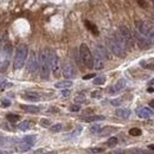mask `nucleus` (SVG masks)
Segmentation results:
<instances>
[{
	"instance_id": "22",
	"label": "nucleus",
	"mask_w": 154,
	"mask_h": 154,
	"mask_svg": "<svg viewBox=\"0 0 154 154\" xmlns=\"http://www.w3.org/2000/svg\"><path fill=\"white\" fill-rule=\"evenodd\" d=\"M116 131V128L115 127H104V128H102L101 129V135L102 136H104V135H107V134H110V133H113V132H115Z\"/></svg>"
},
{
	"instance_id": "48",
	"label": "nucleus",
	"mask_w": 154,
	"mask_h": 154,
	"mask_svg": "<svg viewBox=\"0 0 154 154\" xmlns=\"http://www.w3.org/2000/svg\"><path fill=\"white\" fill-rule=\"evenodd\" d=\"M149 84H151V85H153V84H154V78H153V79L151 81V82H149Z\"/></svg>"
},
{
	"instance_id": "3",
	"label": "nucleus",
	"mask_w": 154,
	"mask_h": 154,
	"mask_svg": "<svg viewBox=\"0 0 154 154\" xmlns=\"http://www.w3.org/2000/svg\"><path fill=\"white\" fill-rule=\"evenodd\" d=\"M27 52L29 49L25 44H20L17 50H15V56H14V61H13V68L15 70H19L24 67V64L26 62L27 58Z\"/></svg>"
},
{
	"instance_id": "10",
	"label": "nucleus",
	"mask_w": 154,
	"mask_h": 154,
	"mask_svg": "<svg viewBox=\"0 0 154 154\" xmlns=\"http://www.w3.org/2000/svg\"><path fill=\"white\" fill-rule=\"evenodd\" d=\"M62 74L65 78H74L76 76V69L74 67V64L71 62H65L63 64V68H62Z\"/></svg>"
},
{
	"instance_id": "12",
	"label": "nucleus",
	"mask_w": 154,
	"mask_h": 154,
	"mask_svg": "<svg viewBox=\"0 0 154 154\" xmlns=\"http://www.w3.org/2000/svg\"><path fill=\"white\" fill-rule=\"evenodd\" d=\"M136 114L137 116H140L142 119H147L154 115V111L151 110L149 108H146V107H141V108H137L136 109Z\"/></svg>"
},
{
	"instance_id": "9",
	"label": "nucleus",
	"mask_w": 154,
	"mask_h": 154,
	"mask_svg": "<svg viewBox=\"0 0 154 154\" xmlns=\"http://www.w3.org/2000/svg\"><path fill=\"white\" fill-rule=\"evenodd\" d=\"M27 70L31 74H35V72L39 69V59H38V56L36 55V52H32L29 57L27 61Z\"/></svg>"
},
{
	"instance_id": "13",
	"label": "nucleus",
	"mask_w": 154,
	"mask_h": 154,
	"mask_svg": "<svg viewBox=\"0 0 154 154\" xmlns=\"http://www.w3.org/2000/svg\"><path fill=\"white\" fill-rule=\"evenodd\" d=\"M125 87H126V81H125L123 78H121V79L117 81L116 84H115L114 87H111V88L109 89V93H110V94H115V93H117V91H120V90H122Z\"/></svg>"
},
{
	"instance_id": "18",
	"label": "nucleus",
	"mask_w": 154,
	"mask_h": 154,
	"mask_svg": "<svg viewBox=\"0 0 154 154\" xmlns=\"http://www.w3.org/2000/svg\"><path fill=\"white\" fill-rule=\"evenodd\" d=\"M32 146H33L32 143H29V142H24V141H21V142H20V145L18 146V151H19V152H21V153L27 152V151H30V149H31Z\"/></svg>"
},
{
	"instance_id": "31",
	"label": "nucleus",
	"mask_w": 154,
	"mask_h": 154,
	"mask_svg": "<svg viewBox=\"0 0 154 154\" xmlns=\"http://www.w3.org/2000/svg\"><path fill=\"white\" fill-rule=\"evenodd\" d=\"M40 126L42 127H50L51 126V121L47 119H42L40 120Z\"/></svg>"
},
{
	"instance_id": "11",
	"label": "nucleus",
	"mask_w": 154,
	"mask_h": 154,
	"mask_svg": "<svg viewBox=\"0 0 154 154\" xmlns=\"http://www.w3.org/2000/svg\"><path fill=\"white\" fill-rule=\"evenodd\" d=\"M103 67H104V58L95 51L93 56V68H95L96 70H101L103 69Z\"/></svg>"
},
{
	"instance_id": "14",
	"label": "nucleus",
	"mask_w": 154,
	"mask_h": 154,
	"mask_svg": "<svg viewBox=\"0 0 154 154\" xmlns=\"http://www.w3.org/2000/svg\"><path fill=\"white\" fill-rule=\"evenodd\" d=\"M24 99H26L29 101H32V102H36V101H39L40 100V95L38 93L27 91V93L24 94Z\"/></svg>"
},
{
	"instance_id": "34",
	"label": "nucleus",
	"mask_w": 154,
	"mask_h": 154,
	"mask_svg": "<svg viewBox=\"0 0 154 154\" xmlns=\"http://www.w3.org/2000/svg\"><path fill=\"white\" fill-rule=\"evenodd\" d=\"M141 64H142V67L147 68V69H149V70H154V63H149V64H146L145 62H142Z\"/></svg>"
},
{
	"instance_id": "15",
	"label": "nucleus",
	"mask_w": 154,
	"mask_h": 154,
	"mask_svg": "<svg viewBox=\"0 0 154 154\" xmlns=\"http://www.w3.org/2000/svg\"><path fill=\"white\" fill-rule=\"evenodd\" d=\"M116 116L119 117H122V119H128L131 116V110L127 109V108H121V109H117L116 110Z\"/></svg>"
},
{
	"instance_id": "21",
	"label": "nucleus",
	"mask_w": 154,
	"mask_h": 154,
	"mask_svg": "<svg viewBox=\"0 0 154 154\" xmlns=\"http://www.w3.org/2000/svg\"><path fill=\"white\" fill-rule=\"evenodd\" d=\"M72 85V82L69 79H65V81H59V82H57L55 84L56 88H70Z\"/></svg>"
},
{
	"instance_id": "5",
	"label": "nucleus",
	"mask_w": 154,
	"mask_h": 154,
	"mask_svg": "<svg viewBox=\"0 0 154 154\" xmlns=\"http://www.w3.org/2000/svg\"><path fill=\"white\" fill-rule=\"evenodd\" d=\"M79 57L87 68H93V55H91L90 49L84 43L81 44L79 46Z\"/></svg>"
},
{
	"instance_id": "41",
	"label": "nucleus",
	"mask_w": 154,
	"mask_h": 154,
	"mask_svg": "<svg viewBox=\"0 0 154 154\" xmlns=\"http://www.w3.org/2000/svg\"><path fill=\"white\" fill-rule=\"evenodd\" d=\"M62 96H69L70 95V90H67V89H65V90H62Z\"/></svg>"
},
{
	"instance_id": "26",
	"label": "nucleus",
	"mask_w": 154,
	"mask_h": 154,
	"mask_svg": "<svg viewBox=\"0 0 154 154\" xmlns=\"http://www.w3.org/2000/svg\"><path fill=\"white\" fill-rule=\"evenodd\" d=\"M7 120L11 121V122H17V121L20 120V116L19 115H14V114H7Z\"/></svg>"
},
{
	"instance_id": "36",
	"label": "nucleus",
	"mask_w": 154,
	"mask_h": 154,
	"mask_svg": "<svg viewBox=\"0 0 154 154\" xmlns=\"http://www.w3.org/2000/svg\"><path fill=\"white\" fill-rule=\"evenodd\" d=\"M136 3L139 4V5L142 7V9H146V7H147V4H146L145 0H136Z\"/></svg>"
},
{
	"instance_id": "28",
	"label": "nucleus",
	"mask_w": 154,
	"mask_h": 154,
	"mask_svg": "<svg viewBox=\"0 0 154 154\" xmlns=\"http://www.w3.org/2000/svg\"><path fill=\"white\" fill-rule=\"evenodd\" d=\"M51 132L52 133H58V132H61L62 131V125L61 123H57V125H53V126H51Z\"/></svg>"
},
{
	"instance_id": "30",
	"label": "nucleus",
	"mask_w": 154,
	"mask_h": 154,
	"mask_svg": "<svg viewBox=\"0 0 154 154\" xmlns=\"http://www.w3.org/2000/svg\"><path fill=\"white\" fill-rule=\"evenodd\" d=\"M81 131H82V127H81V126L76 127V129H75V131L72 132L71 134H69V135H68V137H75V136H77V135L81 133Z\"/></svg>"
},
{
	"instance_id": "16",
	"label": "nucleus",
	"mask_w": 154,
	"mask_h": 154,
	"mask_svg": "<svg viewBox=\"0 0 154 154\" xmlns=\"http://www.w3.org/2000/svg\"><path fill=\"white\" fill-rule=\"evenodd\" d=\"M97 53H99L100 56H102V57L104 58V59H108L109 58V56H108V52H107V50L104 49V46H102V45H96V50H95Z\"/></svg>"
},
{
	"instance_id": "45",
	"label": "nucleus",
	"mask_w": 154,
	"mask_h": 154,
	"mask_svg": "<svg viewBox=\"0 0 154 154\" xmlns=\"http://www.w3.org/2000/svg\"><path fill=\"white\" fill-rule=\"evenodd\" d=\"M147 91H148V93H153V91H154V89H153V88H148V89H147Z\"/></svg>"
},
{
	"instance_id": "39",
	"label": "nucleus",
	"mask_w": 154,
	"mask_h": 154,
	"mask_svg": "<svg viewBox=\"0 0 154 154\" xmlns=\"http://www.w3.org/2000/svg\"><path fill=\"white\" fill-rule=\"evenodd\" d=\"M79 109H81V107L78 106V104H75V106H71L70 107V110L71 111H78Z\"/></svg>"
},
{
	"instance_id": "44",
	"label": "nucleus",
	"mask_w": 154,
	"mask_h": 154,
	"mask_svg": "<svg viewBox=\"0 0 154 154\" xmlns=\"http://www.w3.org/2000/svg\"><path fill=\"white\" fill-rule=\"evenodd\" d=\"M149 107H151L152 109H154V100H152V101L149 102Z\"/></svg>"
},
{
	"instance_id": "8",
	"label": "nucleus",
	"mask_w": 154,
	"mask_h": 154,
	"mask_svg": "<svg viewBox=\"0 0 154 154\" xmlns=\"http://www.w3.org/2000/svg\"><path fill=\"white\" fill-rule=\"evenodd\" d=\"M133 37H134V40L136 42V44L139 45L140 49H143V50H147V49L151 47V40L148 38H146L143 35H141L140 32L135 31L133 33Z\"/></svg>"
},
{
	"instance_id": "37",
	"label": "nucleus",
	"mask_w": 154,
	"mask_h": 154,
	"mask_svg": "<svg viewBox=\"0 0 154 154\" xmlns=\"http://www.w3.org/2000/svg\"><path fill=\"white\" fill-rule=\"evenodd\" d=\"M113 106H120L121 104V100L120 99H115V100H111V102H110Z\"/></svg>"
},
{
	"instance_id": "32",
	"label": "nucleus",
	"mask_w": 154,
	"mask_h": 154,
	"mask_svg": "<svg viewBox=\"0 0 154 154\" xmlns=\"http://www.w3.org/2000/svg\"><path fill=\"white\" fill-rule=\"evenodd\" d=\"M84 101H85L84 95H79V96H76V97H75V102H76V103H83Z\"/></svg>"
},
{
	"instance_id": "20",
	"label": "nucleus",
	"mask_w": 154,
	"mask_h": 154,
	"mask_svg": "<svg viewBox=\"0 0 154 154\" xmlns=\"http://www.w3.org/2000/svg\"><path fill=\"white\" fill-rule=\"evenodd\" d=\"M102 120H104V116L102 115H93L83 117V121H85V122H95V121H102Z\"/></svg>"
},
{
	"instance_id": "25",
	"label": "nucleus",
	"mask_w": 154,
	"mask_h": 154,
	"mask_svg": "<svg viewBox=\"0 0 154 154\" xmlns=\"http://www.w3.org/2000/svg\"><path fill=\"white\" fill-rule=\"evenodd\" d=\"M104 82H106V77H104V76L95 77V79H94V84H96V85H101V84H103Z\"/></svg>"
},
{
	"instance_id": "4",
	"label": "nucleus",
	"mask_w": 154,
	"mask_h": 154,
	"mask_svg": "<svg viewBox=\"0 0 154 154\" xmlns=\"http://www.w3.org/2000/svg\"><path fill=\"white\" fill-rule=\"evenodd\" d=\"M11 52H12V47L11 44L9 43H6L3 47H0V72L6 71L7 67H9Z\"/></svg>"
},
{
	"instance_id": "2",
	"label": "nucleus",
	"mask_w": 154,
	"mask_h": 154,
	"mask_svg": "<svg viewBox=\"0 0 154 154\" xmlns=\"http://www.w3.org/2000/svg\"><path fill=\"white\" fill-rule=\"evenodd\" d=\"M39 59V69H40V77L47 79L50 75V63H49V50H42L38 55Z\"/></svg>"
},
{
	"instance_id": "35",
	"label": "nucleus",
	"mask_w": 154,
	"mask_h": 154,
	"mask_svg": "<svg viewBox=\"0 0 154 154\" xmlns=\"http://www.w3.org/2000/svg\"><path fill=\"white\" fill-rule=\"evenodd\" d=\"M10 104H11V102L9 100H6V99H3L1 100V106L3 107H10Z\"/></svg>"
},
{
	"instance_id": "29",
	"label": "nucleus",
	"mask_w": 154,
	"mask_h": 154,
	"mask_svg": "<svg viewBox=\"0 0 154 154\" xmlns=\"http://www.w3.org/2000/svg\"><path fill=\"white\" fill-rule=\"evenodd\" d=\"M107 145H108V147H114V146H116L117 145V137H110L107 142Z\"/></svg>"
},
{
	"instance_id": "38",
	"label": "nucleus",
	"mask_w": 154,
	"mask_h": 154,
	"mask_svg": "<svg viewBox=\"0 0 154 154\" xmlns=\"http://www.w3.org/2000/svg\"><path fill=\"white\" fill-rule=\"evenodd\" d=\"M89 152L90 153H101V152H103V148H90Z\"/></svg>"
},
{
	"instance_id": "49",
	"label": "nucleus",
	"mask_w": 154,
	"mask_h": 154,
	"mask_svg": "<svg viewBox=\"0 0 154 154\" xmlns=\"http://www.w3.org/2000/svg\"><path fill=\"white\" fill-rule=\"evenodd\" d=\"M0 154H4V153H3V152H1V151H0Z\"/></svg>"
},
{
	"instance_id": "27",
	"label": "nucleus",
	"mask_w": 154,
	"mask_h": 154,
	"mask_svg": "<svg viewBox=\"0 0 154 154\" xmlns=\"http://www.w3.org/2000/svg\"><path fill=\"white\" fill-rule=\"evenodd\" d=\"M129 134L132 136H139V135H141V129L140 128H132L131 131H129Z\"/></svg>"
},
{
	"instance_id": "6",
	"label": "nucleus",
	"mask_w": 154,
	"mask_h": 154,
	"mask_svg": "<svg viewBox=\"0 0 154 154\" xmlns=\"http://www.w3.org/2000/svg\"><path fill=\"white\" fill-rule=\"evenodd\" d=\"M119 33L121 35V37L123 38L125 43H126V45H127V49H129V47H132V46H133V43H134V37H133L132 31L129 30L127 26L121 25V26L119 27Z\"/></svg>"
},
{
	"instance_id": "17",
	"label": "nucleus",
	"mask_w": 154,
	"mask_h": 154,
	"mask_svg": "<svg viewBox=\"0 0 154 154\" xmlns=\"http://www.w3.org/2000/svg\"><path fill=\"white\" fill-rule=\"evenodd\" d=\"M84 23H85V26H87V29H88L89 31H90L93 35H95V36H97V35H99V29L96 27V25H95V24L90 23L89 20H85Z\"/></svg>"
},
{
	"instance_id": "19",
	"label": "nucleus",
	"mask_w": 154,
	"mask_h": 154,
	"mask_svg": "<svg viewBox=\"0 0 154 154\" xmlns=\"http://www.w3.org/2000/svg\"><path fill=\"white\" fill-rule=\"evenodd\" d=\"M21 109H24L25 111L27 113H32V114H37V113H39V108L36 107V106H25V104H21Z\"/></svg>"
},
{
	"instance_id": "47",
	"label": "nucleus",
	"mask_w": 154,
	"mask_h": 154,
	"mask_svg": "<svg viewBox=\"0 0 154 154\" xmlns=\"http://www.w3.org/2000/svg\"><path fill=\"white\" fill-rule=\"evenodd\" d=\"M43 154H56V152H45Z\"/></svg>"
},
{
	"instance_id": "42",
	"label": "nucleus",
	"mask_w": 154,
	"mask_h": 154,
	"mask_svg": "<svg viewBox=\"0 0 154 154\" xmlns=\"http://www.w3.org/2000/svg\"><path fill=\"white\" fill-rule=\"evenodd\" d=\"M100 94H101L100 91H95V93L91 94V96H93V97H100Z\"/></svg>"
},
{
	"instance_id": "7",
	"label": "nucleus",
	"mask_w": 154,
	"mask_h": 154,
	"mask_svg": "<svg viewBox=\"0 0 154 154\" xmlns=\"http://www.w3.org/2000/svg\"><path fill=\"white\" fill-rule=\"evenodd\" d=\"M49 63H50V69L55 76H59V59L57 53L53 50H49Z\"/></svg>"
},
{
	"instance_id": "33",
	"label": "nucleus",
	"mask_w": 154,
	"mask_h": 154,
	"mask_svg": "<svg viewBox=\"0 0 154 154\" xmlns=\"http://www.w3.org/2000/svg\"><path fill=\"white\" fill-rule=\"evenodd\" d=\"M100 131H101V127L99 125H95V126H93L90 128V132L91 133H97V132H100Z\"/></svg>"
},
{
	"instance_id": "24",
	"label": "nucleus",
	"mask_w": 154,
	"mask_h": 154,
	"mask_svg": "<svg viewBox=\"0 0 154 154\" xmlns=\"http://www.w3.org/2000/svg\"><path fill=\"white\" fill-rule=\"evenodd\" d=\"M24 142H29V143H32V145H35V141H36V136L35 135H27L25 137H23V140Z\"/></svg>"
},
{
	"instance_id": "43",
	"label": "nucleus",
	"mask_w": 154,
	"mask_h": 154,
	"mask_svg": "<svg viewBox=\"0 0 154 154\" xmlns=\"http://www.w3.org/2000/svg\"><path fill=\"white\" fill-rule=\"evenodd\" d=\"M45 152H46L45 149H38V151L35 152V154H43V153H45Z\"/></svg>"
},
{
	"instance_id": "46",
	"label": "nucleus",
	"mask_w": 154,
	"mask_h": 154,
	"mask_svg": "<svg viewBox=\"0 0 154 154\" xmlns=\"http://www.w3.org/2000/svg\"><path fill=\"white\" fill-rule=\"evenodd\" d=\"M148 148L152 149V151H154V145H149V146H148Z\"/></svg>"
},
{
	"instance_id": "1",
	"label": "nucleus",
	"mask_w": 154,
	"mask_h": 154,
	"mask_svg": "<svg viewBox=\"0 0 154 154\" xmlns=\"http://www.w3.org/2000/svg\"><path fill=\"white\" fill-rule=\"evenodd\" d=\"M107 44H108L109 50L115 56H117V57H123L126 55L127 45L119 32H116V33H114L111 37H109L107 39Z\"/></svg>"
},
{
	"instance_id": "23",
	"label": "nucleus",
	"mask_w": 154,
	"mask_h": 154,
	"mask_svg": "<svg viewBox=\"0 0 154 154\" xmlns=\"http://www.w3.org/2000/svg\"><path fill=\"white\" fill-rule=\"evenodd\" d=\"M30 122L29 121H23V122H20L19 125H18V128L20 129V131H27V129L30 128Z\"/></svg>"
},
{
	"instance_id": "40",
	"label": "nucleus",
	"mask_w": 154,
	"mask_h": 154,
	"mask_svg": "<svg viewBox=\"0 0 154 154\" xmlns=\"http://www.w3.org/2000/svg\"><path fill=\"white\" fill-rule=\"evenodd\" d=\"M95 77V74H89V75H85L83 77V79H90V78H94Z\"/></svg>"
}]
</instances>
